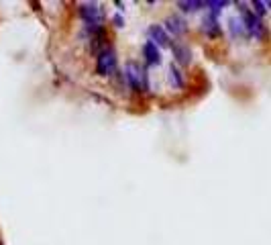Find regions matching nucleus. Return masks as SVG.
Returning a JSON list of instances; mask_svg holds the SVG:
<instances>
[{
    "instance_id": "1",
    "label": "nucleus",
    "mask_w": 271,
    "mask_h": 245,
    "mask_svg": "<svg viewBox=\"0 0 271 245\" xmlns=\"http://www.w3.org/2000/svg\"><path fill=\"white\" fill-rule=\"evenodd\" d=\"M123 80L135 92H141V90L147 92L149 90V76L145 72V67H141L137 61H127L125 70H123Z\"/></svg>"
},
{
    "instance_id": "2",
    "label": "nucleus",
    "mask_w": 271,
    "mask_h": 245,
    "mask_svg": "<svg viewBox=\"0 0 271 245\" xmlns=\"http://www.w3.org/2000/svg\"><path fill=\"white\" fill-rule=\"evenodd\" d=\"M116 65H118V60H116V51L106 45L104 49L98 51V58H96V72L100 78H110L116 74Z\"/></svg>"
},
{
    "instance_id": "3",
    "label": "nucleus",
    "mask_w": 271,
    "mask_h": 245,
    "mask_svg": "<svg viewBox=\"0 0 271 245\" xmlns=\"http://www.w3.org/2000/svg\"><path fill=\"white\" fill-rule=\"evenodd\" d=\"M80 17L90 29H102L104 25V12L98 2H84L80 4Z\"/></svg>"
},
{
    "instance_id": "4",
    "label": "nucleus",
    "mask_w": 271,
    "mask_h": 245,
    "mask_svg": "<svg viewBox=\"0 0 271 245\" xmlns=\"http://www.w3.org/2000/svg\"><path fill=\"white\" fill-rule=\"evenodd\" d=\"M243 8H241V12H243V25H245V31H247V35L249 37H253V39H263L265 37V27H263V21L255 15L253 10H249V8H245V4H241Z\"/></svg>"
},
{
    "instance_id": "5",
    "label": "nucleus",
    "mask_w": 271,
    "mask_h": 245,
    "mask_svg": "<svg viewBox=\"0 0 271 245\" xmlns=\"http://www.w3.org/2000/svg\"><path fill=\"white\" fill-rule=\"evenodd\" d=\"M147 37H149V41L151 43H155L157 47H167L169 45V35H167V31L163 29V25H151L147 29Z\"/></svg>"
},
{
    "instance_id": "6",
    "label": "nucleus",
    "mask_w": 271,
    "mask_h": 245,
    "mask_svg": "<svg viewBox=\"0 0 271 245\" xmlns=\"http://www.w3.org/2000/svg\"><path fill=\"white\" fill-rule=\"evenodd\" d=\"M163 29L167 31V35L171 37H182L186 31H188V25H186V21L182 19V17H178V15H171V17H167L165 19V25H163Z\"/></svg>"
},
{
    "instance_id": "7",
    "label": "nucleus",
    "mask_w": 271,
    "mask_h": 245,
    "mask_svg": "<svg viewBox=\"0 0 271 245\" xmlns=\"http://www.w3.org/2000/svg\"><path fill=\"white\" fill-rule=\"evenodd\" d=\"M141 51H143V58H145L147 65H155V63L161 61V51H159V47L155 43H151L149 39L143 43V49Z\"/></svg>"
},
{
    "instance_id": "8",
    "label": "nucleus",
    "mask_w": 271,
    "mask_h": 245,
    "mask_svg": "<svg viewBox=\"0 0 271 245\" xmlns=\"http://www.w3.org/2000/svg\"><path fill=\"white\" fill-rule=\"evenodd\" d=\"M167 78H169V84H171L173 90H182V88L186 86V76H184V72H182L175 63L169 65V74H167Z\"/></svg>"
},
{
    "instance_id": "9",
    "label": "nucleus",
    "mask_w": 271,
    "mask_h": 245,
    "mask_svg": "<svg viewBox=\"0 0 271 245\" xmlns=\"http://www.w3.org/2000/svg\"><path fill=\"white\" fill-rule=\"evenodd\" d=\"M202 31H204L206 35L210 37H216L220 33V23H218V17H214V15H208L204 17V21H202Z\"/></svg>"
},
{
    "instance_id": "10",
    "label": "nucleus",
    "mask_w": 271,
    "mask_h": 245,
    "mask_svg": "<svg viewBox=\"0 0 271 245\" xmlns=\"http://www.w3.org/2000/svg\"><path fill=\"white\" fill-rule=\"evenodd\" d=\"M171 51H173V58H175V61H178V63L188 65L190 61H192V53H190V49H188L186 45L175 43V45L171 47Z\"/></svg>"
},
{
    "instance_id": "11",
    "label": "nucleus",
    "mask_w": 271,
    "mask_h": 245,
    "mask_svg": "<svg viewBox=\"0 0 271 245\" xmlns=\"http://www.w3.org/2000/svg\"><path fill=\"white\" fill-rule=\"evenodd\" d=\"M206 8L210 10V15H214V17H218L220 15V12L228 6V2H226V0H206Z\"/></svg>"
},
{
    "instance_id": "12",
    "label": "nucleus",
    "mask_w": 271,
    "mask_h": 245,
    "mask_svg": "<svg viewBox=\"0 0 271 245\" xmlns=\"http://www.w3.org/2000/svg\"><path fill=\"white\" fill-rule=\"evenodd\" d=\"M178 6L184 12H198L200 8H206L204 2H198V0H186V2H178Z\"/></svg>"
},
{
    "instance_id": "13",
    "label": "nucleus",
    "mask_w": 271,
    "mask_h": 245,
    "mask_svg": "<svg viewBox=\"0 0 271 245\" xmlns=\"http://www.w3.org/2000/svg\"><path fill=\"white\" fill-rule=\"evenodd\" d=\"M230 31H233L235 37H239V35H247L245 25H243V19H230Z\"/></svg>"
},
{
    "instance_id": "14",
    "label": "nucleus",
    "mask_w": 271,
    "mask_h": 245,
    "mask_svg": "<svg viewBox=\"0 0 271 245\" xmlns=\"http://www.w3.org/2000/svg\"><path fill=\"white\" fill-rule=\"evenodd\" d=\"M251 6H253V12H255V15L259 17V19L267 12V2H259V0H257V2H253Z\"/></svg>"
},
{
    "instance_id": "15",
    "label": "nucleus",
    "mask_w": 271,
    "mask_h": 245,
    "mask_svg": "<svg viewBox=\"0 0 271 245\" xmlns=\"http://www.w3.org/2000/svg\"><path fill=\"white\" fill-rule=\"evenodd\" d=\"M267 6H269V8H271V2H267Z\"/></svg>"
}]
</instances>
